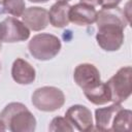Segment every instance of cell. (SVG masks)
I'll use <instances>...</instances> for the list:
<instances>
[{
  "instance_id": "9",
  "label": "cell",
  "mask_w": 132,
  "mask_h": 132,
  "mask_svg": "<svg viewBox=\"0 0 132 132\" xmlns=\"http://www.w3.org/2000/svg\"><path fill=\"white\" fill-rule=\"evenodd\" d=\"M73 78L76 85L82 90H86L101 80L99 70L96 68V66L90 63H82L77 65L74 69Z\"/></svg>"
},
{
  "instance_id": "12",
  "label": "cell",
  "mask_w": 132,
  "mask_h": 132,
  "mask_svg": "<svg viewBox=\"0 0 132 132\" xmlns=\"http://www.w3.org/2000/svg\"><path fill=\"white\" fill-rule=\"evenodd\" d=\"M11 76L13 80L20 85H30L35 80L36 72L30 63L24 59L18 58L12 63Z\"/></svg>"
},
{
  "instance_id": "21",
  "label": "cell",
  "mask_w": 132,
  "mask_h": 132,
  "mask_svg": "<svg viewBox=\"0 0 132 132\" xmlns=\"http://www.w3.org/2000/svg\"><path fill=\"white\" fill-rule=\"evenodd\" d=\"M6 130V128H5V125H4V123L0 120V131H5Z\"/></svg>"
},
{
  "instance_id": "2",
  "label": "cell",
  "mask_w": 132,
  "mask_h": 132,
  "mask_svg": "<svg viewBox=\"0 0 132 132\" xmlns=\"http://www.w3.org/2000/svg\"><path fill=\"white\" fill-rule=\"evenodd\" d=\"M0 120L6 130L11 132H33L36 129V119L32 112L20 102L7 104L0 112Z\"/></svg>"
},
{
  "instance_id": "14",
  "label": "cell",
  "mask_w": 132,
  "mask_h": 132,
  "mask_svg": "<svg viewBox=\"0 0 132 132\" xmlns=\"http://www.w3.org/2000/svg\"><path fill=\"white\" fill-rule=\"evenodd\" d=\"M85 96L87 99L96 105H102L110 101V92L106 85V82H102L101 80L92 87L84 90Z\"/></svg>"
},
{
  "instance_id": "8",
  "label": "cell",
  "mask_w": 132,
  "mask_h": 132,
  "mask_svg": "<svg viewBox=\"0 0 132 132\" xmlns=\"http://www.w3.org/2000/svg\"><path fill=\"white\" fill-rule=\"evenodd\" d=\"M23 23L33 31H41L45 29L50 23L48 11L45 8L31 6L25 9L22 14Z\"/></svg>"
},
{
  "instance_id": "5",
  "label": "cell",
  "mask_w": 132,
  "mask_h": 132,
  "mask_svg": "<svg viewBox=\"0 0 132 132\" xmlns=\"http://www.w3.org/2000/svg\"><path fill=\"white\" fill-rule=\"evenodd\" d=\"M65 103L64 93L56 87H41L34 91L32 104L41 111H55Z\"/></svg>"
},
{
  "instance_id": "7",
  "label": "cell",
  "mask_w": 132,
  "mask_h": 132,
  "mask_svg": "<svg viewBox=\"0 0 132 132\" xmlns=\"http://www.w3.org/2000/svg\"><path fill=\"white\" fill-rule=\"evenodd\" d=\"M65 118L78 131L88 132L93 130V118L91 110L84 105H72L65 112Z\"/></svg>"
},
{
  "instance_id": "4",
  "label": "cell",
  "mask_w": 132,
  "mask_h": 132,
  "mask_svg": "<svg viewBox=\"0 0 132 132\" xmlns=\"http://www.w3.org/2000/svg\"><path fill=\"white\" fill-rule=\"evenodd\" d=\"M132 68L130 66L123 67L109 78L106 82L110 92V101L121 103L126 101L131 95Z\"/></svg>"
},
{
  "instance_id": "13",
  "label": "cell",
  "mask_w": 132,
  "mask_h": 132,
  "mask_svg": "<svg viewBox=\"0 0 132 132\" xmlns=\"http://www.w3.org/2000/svg\"><path fill=\"white\" fill-rule=\"evenodd\" d=\"M70 5L67 2L57 1L48 11L50 23L56 28H63L69 24Z\"/></svg>"
},
{
  "instance_id": "3",
  "label": "cell",
  "mask_w": 132,
  "mask_h": 132,
  "mask_svg": "<svg viewBox=\"0 0 132 132\" xmlns=\"http://www.w3.org/2000/svg\"><path fill=\"white\" fill-rule=\"evenodd\" d=\"M28 48L33 58L40 61H47L55 58L61 50L60 39L48 33H40L29 41Z\"/></svg>"
},
{
  "instance_id": "1",
  "label": "cell",
  "mask_w": 132,
  "mask_h": 132,
  "mask_svg": "<svg viewBox=\"0 0 132 132\" xmlns=\"http://www.w3.org/2000/svg\"><path fill=\"white\" fill-rule=\"evenodd\" d=\"M96 23L98 45L106 52L118 51L124 42V29L129 23L124 11L119 7L102 8L97 12Z\"/></svg>"
},
{
  "instance_id": "6",
  "label": "cell",
  "mask_w": 132,
  "mask_h": 132,
  "mask_svg": "<svg viewBox=\"0 0 132 132\" xmlns=\"http://www.w3.org/2000/svg\"><path fill=\"white\" fill-rule=\"evenodd\" d=\"M29 28L15 18H6L0 22V40L3 42H19L29 38Z\"/></svg>"
},
{
  "instance_id": "10",
  "label": "cell",
  "mask_w": 132,
  "mask_h": 132,
  "mask_svg": "<svg viewBox=\"0 0 132 132\" xmlns=\"http://www.w3.org/2000/svg\"><path fill=\"white\" fill-rule=\"evenodd\" d=\"M97 10L95 6L86 3H76L70 6L69 9V21L78 26L91 25L96 22Z\"/></svg>"
},
{
  "instance_id": "11",
  "label": "cell",
  "mask_w": 132,
  "mask_h": 132,
  "mask_svg": "<svg viewBox=\"0 0 132 132\" xmlns=\"http://www.w3.org/2000/svg\"><path fill=\"white\" fill-rule=\"evenodd\" d=\"M123 106L121 103H112L107 107L97 108L95 110L96 129L100 131H112V126L119 110Z\"/></svg>"
},
{
  "instance_id": "24",
  "label": "cell",
  "mask_w": 132,
  "mask_h": 132,
  "mask_svg": "<svg viewBox=\"0 0 132 132\" xmlns=\"http://www.w3.org/2000/svg\"><path fill=\"white\" fill-rule=\"evenodd\" d=\"M0 50H1V40H0Z\"/></svg>"
},
{
  "instance_id": "18",
  "label": "cell",
  "mask_w": 132,
  "mask_h": 132,
  "mask_svg": "<svg viewBox=\"0 0 132 132\" xmlns=\"http://www.w3.org/2000/svg\"><path fill=\"white\" fill-rule=\"evenodd\" d=\"M122 0H98V4L102 8H114L121 3Z\"/></svg>"
},
{
  "instance_id": "20",
  "label": "cell",
  "mask_w": 132,
  "mask_h": 132,
  "mask_svg": "<svg viewBox=\"0 0 132 132\" xmlns=\"http://www.w3.org/2000/svg\"><path fill=\"white\" fill-rule=\"evenodd\" d=\"M30 2H34V3H45L48 0H29Z\"/></svg>"
},
{
  "instance_id": "15",
  "label": "cell",
  "mask_w": 132,
  "mask_h": 132,
  "mask_svg": "<svg viewBox=\"0 0 132 132\" xmlns=\"http://www.w3.org/2000/svg\"><path fill=\"white\" fill-rule=\"evenodd\" d=\"M131 117H132V111L122 107L116 117V120L112 126V131H119V132L130 131Z\"/></svg>"
},
{
  "instance_id": "23",
  "label": "cell",
  "mask_w": 132,
  "mask_h": 132,
  "mask_svg": "<svg viewBox=\"0 0 132 132\" xmlns=\"http://www.w3.org/2000/svg\"><path fill=\"white\" fill-rule=\"evenodd\" d=\"M3 2H4V0H0V6L2 5V3H3Z\"/></svg>"
},
{
  "instance_id": "17",
  "label": "cell",
  "mask_w": 132,
  "mask_h": 132,
  "mask_svg": "<svg viewBox=\"0 0 132 132\" xmlns=\"http://www.w3.org/2000/svg\"><path fill=\"white\" fill-rule=\"evenodd\" d=\"M73 126L70 124V122L66 119V118H62V117H56L52 120L50 126H48V130L53 131V132H71L73 131Z\"/></svg>"
},
{
  "instance_id": "19",
  "label": "cell",
  "mask_w": 132,
  "mask_h": 132,
  "mask_svg": "<svg viewBox=\"0 0 132 132\" xmlns=\"http://www.w3.org/2000/svg\"><path fill=\"white\" fill-rule=\"evenodd\" d=\"M82 3H86V4H89V5H92V6H96L98 5V0H80Z\"/></svg>"
},
{
  "instance_id": "16",
  "label": "cell",
  "mask_w": 132,
  "mask_h": 132,
  "mask_svg": "<svg viewBox=\"0 0 132 132\" xmlns=\"http://www.w3.org/2000/svg\"><path fill=\"white\" fill-rule=\"evenodd\" d=\"M26 9L24 0H4L0 6V13H8L13 16H22Z\"/></svg>"
},
{
  "instance_id": "22",
  "label": "cell",
  "mask_w": 132,
  "mask_h": 132,
  "mask_svg": "<svg viewBox=\"0 0 132 132\" xmlns=\"http://www.w3.org/2000/svg\"><path fill=\"white\" fill-rule=\"evenodd\" d=\"M57 1H62V2H68V1H70V0H57Z\"/></svg>"
}]
</instances>
